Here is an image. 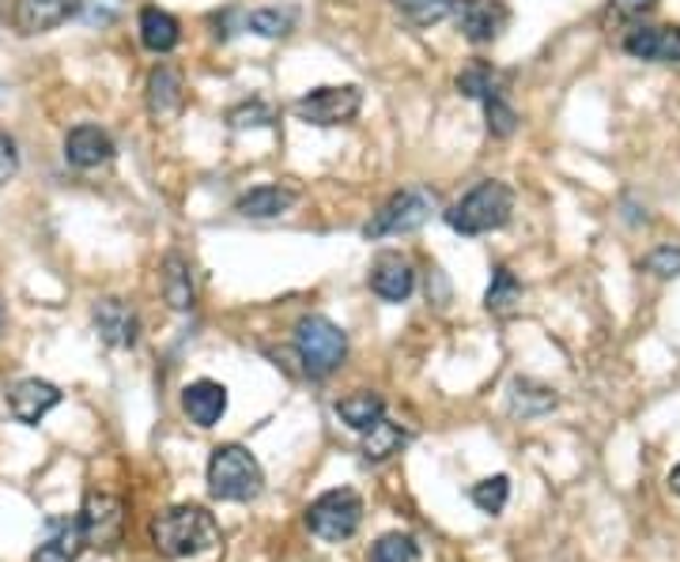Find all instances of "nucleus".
<instances>
[{"mask_svg":"<svg viewBox=\"0 0 680 562\" xmlns=\"http://www.w3.org/2000/svg\"><path fill=\"white\" fill-rule=\"evenodd\" d=\"M152 543L167 559H197L219 543V524L205 506H171L152 518Z\"/></svg>","mask_w":680,"mask_h":562,"instance_id":"f257e3e1","label":"nucleus"},{"mask_svg":"<svg viewBox=\"0 0 680 562\" xmlns=\"http://www.w3.org/2000/svg\"><path fill=\"white\" fill-rule=\"evenodd\" d=\"M511 211H514V192L507 181L484 178V181H476L465 197H457L454 205L443 211V219L450 230H457V235L476 238V235H492V230L507 227Z\"/></svg>","mask_w":680,"mask_h":562,"instance_id":"f03ea898","label":"nucleus"},{"mask_svg":"<svg viewBox=\"0 0 680 562\" xmlns=\"http://www.w3.org/2000/svg\"><path fill=\"white\" fill-rule=\"evenodd\" d=\"M265 472L257 457L243 446H216L208 457V491L219 502H250L261 495Z\"/></svg>","mask_w":680,"mask_h":562,"instance_id":"7ed1b4c3","label":"nucleus"},{"mask_svg":"<svg viewBox=\"0 0 680 562\" xmlns=\"http://www.w3.org/2000/svg\"><path fill=\"white\" fill-rule=\"evenodd\" d=\"M296 355L310 377H329L348 358V336L329 318L310 313L296 325Z\"/></svg>","mask_w":680,"mask_h":562,"instance_id":"20e7f679","label":"nucleus"},{"mask_svg":"<svg viewBox=\"0 0 680 562\" xmlns=\"http://www.w3.org/2000/svg\"><path fill=\"white\" fill-rule=\"evenodd\" d=\"M435 216V192L431 189H401L393 192L385 205L367 219L363 238L367 242H379V238L390 235H412Z\"/></svg>","mask_w":680,"mask_h":562,"instance_id":"39448f33","label":"nucleus"},{"mask_svg":"<svg viewBox=\"0 0 680 562\" xmlns=\"http://www.w3.org/2000/svg\"><path fill=\"white\" fill-rule=\"evenodd\" d=\"M360 521H363V499L356 491H348V487L318 495V499L307 506V529L326 543L348 540L360 529Z\"/></svg>","mask_w":680,"mask_h":562,"instance_id":"423d86ee","label":"nucleus"},{"mask_svg":"<svg viewBox=\"0 0 680 562\" xmlns=\"http://www.w3.org/2000/svg\"><path fill=\"white\" fill-rule=\"evenodd\" d=\"M360 106H363V91L356 87V84H344V87H315V91H307L302 98H296V106H291V110H296L299 122L329 128V125L352 122V117L360 114Z\"/></svg>","mask_w":680,"mask_h":562,"instance_id":"0eeeda50","label":"nucleus"},{"mask_svg":"<svg viewBox=\"0 0 680 562\" xmlns=\"http://www.w3.org/2000/svg\"><path fill=\"white\" fill-rule=\"evenodd\" d=\"M454 23L465 42L492 45L511 27L507 0H454Z\"/></svg>","mask_w":680,"mask_h":562,"instance_id":"6e6552de","label":"nucleus"},{"mask_svg":"<svg viewBox=\"0 0 680 562\" xmlns=\"http://www.w3.org/2000/svg\"><path fill=\"white\" fill-rule=\"evenodd\" d=\"M80 529H84V540L91 548L114 551L125 532V506L114 495L91 491L84 499V510H80Z\"/></svg>","mask_w":680,"mask_h":562,"instance_id":"1a4fd4ad","label":"nucleus"},{"mask_svg":"<svg viewBox=\"0 0 680 562\" xmlns=\"http://www.w3.org/2000/svg\"><path fill=\"white\" fill-rule=\"evenodd\" d=\"M367 283H371V291L379 294L382 302H404L412 291H416V269H412V261L404 253L385 250V253L374 257Z\"/></svg>","mask_w":680,"mask_h":562,"instance_id":"9d476101","label":"nucleus"},{"mask_svg":"<svg viewBox=\"0 0 680 562\" xmlns=\"http://www.w3.org/2000/svg\"><path fill=\"white\" fill-rule=\"evenodd\" d=\"M84 548L87 540L84 529H80V518H50L31 562H76L84 555Z\"/></svg>","mask_w":680,"mask_h":562,"instance_id":"9b49d317","label":"nucleus"},{"mask_svg":"<svg viewBox=\"0 0 680 562\" xmlns=\"http://www.w3.org/2000/svg\"><path fill=\"white\" fill-rule=\"evenodd\" d=\"M61 404V389L53 382H42V377H23L8 389V412L16 419L34 427V423L45 419V412H53Z\"/></svg>","mask_w":680,"mask_h":562,"instance_id":"f8f14e48","label":"nucleus"},{"mask_svg":"<svg viewBox=\"0 0 680 562\" xmlns=\"http://www.w3.org/2000/svg\"><path fill=\"white\" fill-rule=\"evenodd\" d=\"M114 159V140L99 125H76L64 136V163L76 170H95Z\"/></svg>","mask_w":680,"mask_h":562,"instance_id":"ddd939ff","label":"nucleus"},{"mask_svg":"<svg viewBox=\"0 0 680 562\" xmlns=\"http://www.w3.org/2000/svg\"><path fill=\"white\" fill-rule=\"evenodd\" d=\"M91 318H95L99 336H103L110 347H133L136 336H141V318H136V310L122 299L95 302V313H91Z\"/></svg>","mask_w":680,"mask_h":562,"instance_id":"4468645a","label":"nucleus"},{"mask_svg":"<svg viewBox=\"0 0 680 562\" xmlns=\"http://www.w3.org/2000/svg\"><path fill=\"white\" fill-rule=\"evenodd\" d=\"M624 50L639 61L680 64V27H636L624 39Z\"/></svg>","mask_w":680,"mask_h":562,"instance_id":"2eb2a0df","label":"nucleus"},{"mask_svg":"<svg viewBox=\"0 0 680 562\" xmlns=\"http://www.w3.org/2000/svg\"><path fill=\"white\" fill-rule=\"evenodd\" d=\"M84 8V0H16V27L23 34H42L69 23Z\"/></svg>","mask_w":680,"mask_h":562,"instance_id":"dca6fc26","label":"nucleus"},{"mask_svg":"<svg viewBox=\"0 0 680 562\" xmlns=\"http://www.w3.org/2000/svg\"><path fill=\"white\" fill-rule=\"evenodd\" d=\"M182 412H186L189 423H197V427H216L227 412V389L219 382H213V377H200V382L182 389Z\"/></svg>","mask_w":680,"mask_h":562,"instance_id":"f3484780","label":"nucleus"},{"mask_svg":"<svg viewBox=\"0 0 680 562\" xmlns=\"http://www.w3.org/2000/svg\"><path fill=\"white\" fill-rule=\"evenodd\" d=\"M182 98H186V91H182L178 72H174L171 64H155L148 72V84H144V106H148V114L155 122L174 117L182 110Z\"/></svg>","mask_w":680,"mask_h":562,"instance_id":"a211bd4d","label":"nucleus"},{"mask_svg":"<svg viewBox=\"0 0 680 562\" xmlns=\"http://www.w3.org/2000/svg\"><path fill=\"white\" fill-rule=\"evenodd\" d=\"M299 200V192L291 186H257L250 192H243L238 197V216L246 219H277L284 216V211H291Z\"/></svg>","mask_w":680,"mask_h":562,"instance_id":"6ab92c4d","label":"nucleus"},{"mask_svg":"<svg viewBox=\"0 0 680 562\" xmlns=\"http://www.w3.org/2000/svg\"><path fill=\"white\" fill-rule=\"evenodd\" d=\"M141 42H144V50H152V53H171L174 45L182 42V27L171 12L148 4V8H141Z\"/></svg>","mask_w":680,"mask_h":562,"instance_id":"aec40b11","label":"nucleus"},{"mask_svg":"<svg viewBox=\"0 0 680 562\" xmlns=\"http://www.w3.org/2000/svg\"><path fill=\"white\" fill-rule=\"evenodd\" d=\"M337 416L344 419L352 430L367 435V430H374V427H379V423L385 419V404H382L379 393L360 389V393L344 396V400H337Z\"/></svg>","mask_w":680,"mask_h":562,"instance_id":"412c9836","label":"nucleus"},{"mask_svg":"<svg viewBox=\"0 0 680 562\" xmlns=\"http://www.w3.org/2000/svg\"><path fill=\"white\" fill-rule=\"evenodd\" d=\"M457 95L476 98V103H488V98L503 95V76L492 69L488 61H473L457 72Z\"/></svg>","mask_w":680,"mask_h":562,"instance_id":"4be33fe9","label":"nucleus"},{"mask_svg":"<svg viewBox=\"0 0 680 562\" xmlns=\"http://www.w3.org/2000/svg\"><path fill=\"white\" fill-rule=\"evenodd\" d=\"M556 400H559L556 389L529 382V377H518V382L511 385V412L514 416H545V412L556 408Z\"/></svg>","mask_w":680,"mask_h":562,"instance_id":"5701e85b","label":"nucleus"},{"mask_svg":"<svg viewBox=\"0 0 680 562\" xmlns=\"http://www.w3.org/2000/svg\"><path fill=\"white\" fill-rule=\"evenodd\" d=\"M163 294H167V302L174 310L193 306V269L178 253H171L167 261H163Z\"/></svg>","mask_w":680,"mask_h":562,"instance_id":"b1692460","label":"nucleus"},{"mask_svg":"<svg viewBox=\"0 0 680 562\" xmlns=\"http://www.w3.org/2000/svg\"><path fill=\"white\" fill-rule=\"evenodd\" d=\"M299 23V8H257L246 15V31L261 34V39H288Z\"/></svg>","mask_w":680,"mask_h":562,"instance_id":"393cba45","label":"nucleus"},{"mask_svg":"<svg viewBox=\"0 0 680 562\" xmlns=\"http://www.w3.org/2000/svg\"><path fill=\"white\" fill-rule=\"evenodd\" d=\"M518 302H522L518 275H514L507 264H499V269L492 272L488 294H484V306H488L492 313H511V310H518Z\"/></svg>","mask_w":680,"mask_h":562,"instance_id":"a878e982","label":"nucleus"},{"mask_svg":"<svg viewBox=\"0 0 680 562\" xmlns=\"http://www.w3.org/2000/svg\"><path fill=\"white\" fill-rule=\"evenodd\" d=\"M398 8L401 20H409L412 27H435L446 15H454V0H390Z\"/></svg>","mask_w":680,"mask_h":562,"instance_id":"bb28decb","label":"nucleus"},{"mask_svg":"<svg viewBox=\"0 0 680 562\" xmlns=\"http://www.w3.org/2000/svg\"><path fill=\"white\" fill-rule=\"evenodd\" d=\"M409 441V435L398 427V423H390V419H382L379 427L374 430H367V441H363V457L367 460H390L393 454H401V446Z\"/></svg>","mask_w":680,"mask_h":562,"instance_id":"cd10ccee","label":"nucleus"},{"mask_svg":"<svg viewBox=\"0 0 680 562\" xmlns=\"http://www.w3.org/2000/svg\"><path fill=\"white\" fill-rule=\"evenodd\" d=\"M371 562H424V559H420V548L412 537H404V532H385V537L371 548Z\"/></svg>","mask_w":680,"mask_h":562,"instance_id":"c85d7f7f","label":"nucleus"},{"mask_svg":"<svg viewBox=\"0 0 680 562\" xmlns=\"http://www.w3.org/2000/svg\"><path fill=\"white\" fill-rule=\"evenodd\" d=\"M511 499V479L507 476H492V479H481L473 487V506L481 513H503V506Z\"/></svg>","mask_w":680,"mask_h":562,"instance_id":"c756f323","label":"nucleus"},{"mask_svg":"<svg viewBox=\"0 0 680 562\" xmlns=\"http://www.w3.org/2000/svg\"><path fill=\"white\" fill-rule=\"evenodd\" d=\"M272 106H265L261 98H250V103H243V106H235L231 114H227V125L231 128H265V125H272Z\"/></svg>","mask_w":680,"mask_h":562,"instance_id":"7c9ffc66","label":"nucleus"},{"mask_svg":"<svg viewBox=\"0 0 680 562\" xmlns=\"http://www.w3.org/2000/svg\"><path fill=\"white\" fill-rule=\"evenodd\" d=\"M484 114H488V133L492 136H511L514 128H518V114H514V106L507 103V95H495L484 103Z\"/></svg>","mask_w":680,"mask_h":562,"instance_id":"2f4dec72","label":"nucleus"},{"mask_svg":"<svg viewBox=\"0 0 680 562\" xmlns=\"http://www.w3.org/2000/svg\"><path fill=\"white\" fill-rule=\"evenodd\" d=\"M642 269L658 280H673V275H680V246H658L655 253H647Z\"/></svg>","mask_w":680,"mask_h":562,"instance_id":"473e14b6","label":"nucleus"},{"mask_svg":"<svg viewBox=\"0 0 680 562\" xmlns=\"http://www.w3.org/2000/svg\"><path fill=\"white\" fill-rule=\"evenodd\" d=\"M20 170V152H16V140L12 136H0V186L16 178Z\"/></svg>","mask_w":680,"mask_h":562,"instance_id":"72a5a7b5","label":"nucleus"},{"mask_svg":"<svg viewBox=\"0 0 680 562\" xmlns=\"http://www.w3.org/2000/svg\"><path fill=\"white\" fill-rule=\"evenodd\" d=\"M617 8H620V12H628V15H642V12L655 8V0H617Z\"/></svg>","mask_w":680,"mask_h":562,"instance_id":"f704fd0d","label":"nucleus"},{"mask_svg":"<svg viewBox=\"0 0 680 562\" xmlns=\"http://www.w3.org/2000/svg\"><path fill=\"white\" fill-rule=\"evenodd\" d=\"M669 491L680 495V465L673 468V472H669Z\"/></svg>","mask_w":680,"mask_h":562,"instance_id":"c9c22d12","label":"nucleus"},{"mask_svg":"<svg viewBox=\"0 0 680 562\" xmlns=\"http://www.w3.org/2000/svg\"><path fill=\"white\" fill-rule=\"evenodd\" d=\"M4 325H8V313H4V306H0V336H4Z\"/></svg>","mask_w":680,"mask_h":562,"instance_id":"e433bc0d","label":"nucleus"}]
</instances>
